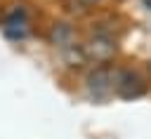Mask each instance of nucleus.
<instances>
[{"mask_svg":"<svg viewBox=\"0 0 151 139\" xmlns=\"http://www.w3.org/2000/svg\"><path fill=\"white\" fill-rule=\"evenodd\" d=\"M73 5H76L78 9L85 12V9H92L94 5H99V0H73Z\"/></svg>","mask_w":151,"mask_h":139,"instance_id":"obj_5","label":"nucleus"},{"mask_svg":"<svg viewBox=\"0 0 151 139\" xmlns=\"http://www.w3.org/2000/svg\"><path fill=\"white\" fill-rule=\"evenodd\" d=\"M146 90H149V85H146V80H144L139 73H134V71H118V75H116V90H113V92H116L120 99L144 97Z\"/></svg>","mask_w":151,"mask_h":139,"instance_id":"obj_3","label":"nucleus"},{"mask_svg":"<svg viewBox=\"0 0 151 139\" xmlns=\"http://www.w3.org/2000/svg\"><path fill=\"white\" fill-rule=\"evenodd\" d=\"M116 40L109 38V35H101L97 33L90 42L83 45V54H85V61H94V64H109L113 57H116Z\"/></svg>","mask_w":151,"mask_h":139,"instance_id":"obj_2","label":"nucleus"},{"mask_svg":"<svg viewBox=\"0 0 151 139\" xmlns=\"http://www.w3.org/2000/svg\"><path fill=\"white\" fill-rule=\"evenodd\" d=\"M47 38H50V42H52V45L66 47V45H71V38H73V28H71L68 24H54V26L50 28Z\"/></svg>","mask_w":151,"mask_h":139,"instance_id":"obj_4","label":"nucleus"},{"mask_svg":"<svg viewBox=\"0 0 151 139\" xmlns=\"http://www.w3.org/2000/svg\"><path fill=\"white\" fill-rule=\"evenodd\" d=\"M116 75H118V68H111L109 64H101L97 66L94 71H90L87 75V92L92 97H109L113 90H116Z\"/></svg>","mask_w":151,"mask_h":139,"instance_id":"obj_1","label":"nucleus"}]
</instances>
